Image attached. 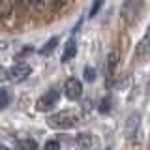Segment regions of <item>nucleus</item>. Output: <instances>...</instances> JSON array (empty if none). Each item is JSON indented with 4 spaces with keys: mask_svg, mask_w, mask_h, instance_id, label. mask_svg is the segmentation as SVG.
Instances as JSON below:
<instances>
[{
    "mask_svg": "<svg viewBox=\"0 0 150 150\" xmlns=\"http://www.w3.org/2000/svg\"><path fill=\"white\" fill-rule=\"evenodd\" d=\"M77 124H79V115L73 111H62L47 118V126L53 129H71Z\"/></svg>",
    "mask_w": 150,
    "mask_h": 150,
    "instance_id": "1",
    "label": "nucleus"
},
{
    "mask_svg": "<svg viewBox=\"0 0 150 150\" xmlns=\"http://www.w3.org/2000/svg\"><path fill=\"white\" fill-rule=\"evenodd\" d=\"M60 100V94L56 88H51V90H47L45 94H41L40 96V100L36 101V111H40V112H47L49 109H53V107L58 103Z\"/></svg>",
    "mask_w": 150,
    "mask_h": 150,
    "instance_id": "2",
    "label": "nucleus"
},
{
    "mask_svg": "<svg viewBox=\"0 0 150 150\" xmlns=\"http://www.w3.org/2000/svg\"><path fill=\"white\" fill-rule=\"evenodd\" d=\"M64 94H66V98L71 100V101L81 100V96H83V84H81V81L69 77L68 81H66V84H64Z\"/></svg>",
    "mask_w": 150,
    "mask_h": 150,
    "instance_id": "3",
    "label": "nucleus"
},
{
    "mask_svg": "<svg viewBox=\"0 0 150 150\" xmlns=\"http://www.w3.org/2000/svg\"><path fill=\"white\" fill-rule=\"evenodd\" d=\"M30 73H32V68H30L28 64H23V62H19V64H13L11 68L8 69L9 81H15V83H21V81H25V79H26Z\"/></svg>",
    "mask_w": 150,
    "mask_h": 150,
    "instance_id": "4",
    "label": "nucleus"
},
{
    "mask_svg": "<svg viewBox=\"0 0 150 150\" xmlns=\"http://www.w3.org/2000/svg\"><path fill=\"white\" fill-rule=\"evenodd\" d=\"M75 143L79 144L81 150H94L98 146V139L94 137L92 133H86V131H84V133H79L77 137H75Z\"/></svg>",
    "mask_w": 150,
    "mask_h": 150,
    "instance_id": "5",
    "label": "nucleus"
},
{
    "mask_svg": "<svg viewBox=\"0 0 150 150\" xmlns=\"http://www.w3.org/2000/svg\"><path fill=\"white\" fill-rule=\"evenodd\" d=\"M118 69V51H111L107 54V83H112Z\"/></svg>",
    "mask_w": 150,
    "mask_h": 150,
    "instance_id": "6",
    "label": "nucleus"
},
{
    "mask_svg": "<svg viewBox=\"0 0 150 150\" xmlns=\"http://www.w3.org/2000/svg\"><path fill=\"white\" fill-rule=\"evenodd\" d=\"M139 124H141V116L139 115H129L128 116V120H126V124H124V133H126V137H135V133L139 131Z\"/></svg>",
    "mask_w": 150,
    "mask_h": 150,
    "instance_id": "7",
    "label": "nucleus"
},
{
    "mask_svg": "<svg viewBox=\"0 0 150 150\" xmlns=\"http://www.w3.org/2000/svg\"><path fill=\"white\" fill-rule=\"evenodd\" d=\"M75 54H77V41L73 40H69L68 43H66V47H64V53H62V62H69L71 58H75Z\"/></svg>",
    "mask_w": 150,
    "mask_h": 150,
    "instance_id": "8",
    "label": "nucleus"
},
{
    "mask_svg": "<svg viewBox=\"0 0 150 150\" xmlns=\"http://www.w3.org/2000/svg\"><path fill=\"white\" fill-rule=\"evenodd\" d=\"M58 41H60V40H58V36H53V38H51V40L40 49V54H41V56H49V54H53V53H54V49L58 47Z\"/></svg>",
    "mask_w": 150,
    "mask_h": 150,
    "instance_id": "9",
    "label": "nucleus"
},
{
    "mask_svg": "<svg viewBox=\"0 0 150 150\" xmlns=\"http://www.w3.org/2000/svg\"><path fill=\"white\" fill-rule=\"evenodd\" d=\"M150 49V25L146 26V32H144L143 40L137 43V54H144Z\"/></svg>",
    "mask_w": 150,
    "mask_h": 150,
    "instance_id": "10",
    "label": "nucleus"
},
{
    "mask_svg": "<svg viewBox=\"0 0 150 150\" xmlns=\"http://www.w3.org/2000/svg\"><path fill=\"white\" fill-rule=\"evenodd\" d=\"M15 150H38V143L34 139H19L15 143Z\"/></svg>",
    "mask_w": 150,
    "mask_h": 150,
    "instance_id": "11",
    "label": "nucleus"
},
{
    "mask_svg": "<svg viewBox=\"0 0 150 150\" xmlns=\"http://www.w3.org/2000/svg\"><path fill=\"white\" fill-rule=\"evenodd\" d=\"M11 103V92L8 88H0V111Z\"/></svg>",
    "mask_w": 150,
    "mask_h": 150,
    "instance_id": "12",
    "label": "nucleus"
},
{
    "mask_svg": "<svg viewBox=\"0 0 150 150\" xmlns=\"http://www.w3.org/2000/svg\"><path fill=\"white\" fill-rule=\"evenodd\" d=\"M83 77H84V81L94 83V81H96V69H94L92 66H86V68H84V71H83Z\"/></svg>",
    "mask_w": 150,
    "mask_h": 150,
    "instance_id": "13",
    "label": "nucleus"
},
{
    "mask_svg": "<svg viewBox=\"0 0 150 150\" xmlns=\"http://www.w3.org/2000/svg\"><path fill=\"white\" fill-rule=\"evenodd\" d=\"M103 2H105V0H94V2H92V6H90V13H88V15H90L92 19H94V15H98V13H100V9H101V6H103Z\"/></svg>",
    "mask_w": 150,
    "mask_h": 150,
    "instance_id": "14",
    "label": "nucleus"
},
{
    "mask_svg": "<svg viewBox=\"0 0 150 150\" xmlns=\"http://www.w3.org/2000/svg\"><path fill=\"white\" fill-rule=\"evenodd\" d=\"M109 111H111V100L109 98H103L101 103H100V112L101 115H107Z\"/></svg>",
    "mask_w": 150,
    "mask_h": 150,
    "instance_id": "15",
    "label": "nucleus"
},
{
    "mask_svg": "<svg viewBox=\"0 0 150 150\" xmlns=\"http://www.w3.org/2000/svg\"><path fill=\"white\" fill-rule=\"evenodd\" d=\"M43 148L45 150H60V143H58V139H49L47 143L43 144Z\"/></svg>",
    "mask_w": 150,
    "mask_h": 150,
    "instance_id": "16",
    "label": "nucleus"
},
{
    "mask_svg": "<svg viewBox=\"0 0 150 150\" xmlns=\"http://www.w3.org/2000/svg\"><path fill=\"white\" fill-rule=\"evenodd\" d=\"M8 79H9V75H8V71H6V69L2 68V66H0V83L8 81Z\"/></svg>",
    "mask_w": 150,
    "mask_h": 150,
    "instance_id": "17",
    "label": "nucleus"
},
{
    "mask_svg": "<svg viewBox=\"0 0 150 150\" xmlns=\"http://www.w3.org/2000/svg\"><path fill=\"white\" fill-rule=\"evenodd\" d=\"M54 2H56V6H64V4L68 2V0H54Z\"/></svg>",
    "mask_w": 150,
    "mask_h": 150,
    "instance_id": "18",
    "label": "nucleus"
},
{
    "mask_svg": "<svg viewBox=\"0 0 150 150\" xmlns=\"http://www.w3.org/2000/svg\"><path fill=\"white\" fill-rule=\"evenodd\" d=\"M0 150H11L9 146H4V144H0Z\"/></svg>",
    "mask_w": 150,
    "mask_h": 150,
    "instance_id": "19",
    "label": "nucleus"
},
{
    "mask_svg": "<svg viewBox=\"0 0 150 150\" xmlns=\"http://www.w3.org/2000/svg\"><path fill=\"white\" fill-rule=\"evenodd\" d=\"M105 150H112V148H105Z\"/></svg>",
    "mask_w": 150,
    "mask_h": 150,
    "instance_id": "20",
    "label": "nucleus"
}]
</instances>
